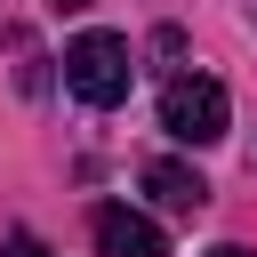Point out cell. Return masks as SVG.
Wrapping results in <instances>:
<instances>
[{"instance_id": "2", "label": "cell", "mask_w": 257, "mask_h": 257, "mask_svg": "<svg viewBox=\"0 0 257 257\" xmlns=\"http://www.w3.org/2000/svg\"><path fill=\"white\" fill-rule=\"evenodd\" d=\"M225 120H233V104H225V88H217L209 72H177V80L161 88V128H169L177 145H217Z\"/></svg>"}, {"instance_id": "3", "label": "cell", "mask_w": 257, "mask_h": 257, "mask_svg": "<svg viewBox=\"0 0 257 257\" xmlns=\"http://www.w3.org/2000/svg\"><path fill=\"white\" fill-rule=\"evenodd\" d=\"M96 249H104V257H169L161 225H153V217H137V209H120V201H104V209H96Z\"/></svg>"}, {"instance_id": "6", "label": "cell", "mask_w": 257, "mask_h": 257, "mask_svg": "<svg viewBox=\"0 0 257 257\" xmlns=\"http://www.w3.org/2000/svg\"><path fill=\"white\" fill-rule=\"evenodd\" d=\"M8 257H40V249H32V241H16V249H8Z\"/></svg>"}, {"instance_id": "7", "label": "cell", "mask_w": 257, "mask_h": 257, "mask_svg": "<svg viewBox=\"0 0 257 257\" xmlns=\"http://www.w3.org/2000/svg\"><path fill=\"white\" fill-rule=\"evenodd\" d=\"M56 8H88V0H56Z\"/></svg>"}, {"instance_id": "4", "label": "cell", "mask_w": 257, "mask_h": 257, "mask_svg": "<svg viewBox=\"0 0 257 257\" xmlns=\"http://www.w3.org/2000/svg\"><path fill=\"white\" fill-rule=\"evenodd\" d=\"M145 193H153L169 217H201V209H209V177L185 169V161H153V169H145Z\"/></svg>"}, {"instance_id": "5", "label": "cell", "mask_w": 257, "mask_h": 257, "mask_svg": "<svg viewBox=\"0 0 257 257\" xmlns=\"http://www.w3.org/2000/svg\"><path fill=\"white\" fill-rule=\"evenodd\" d=\"M209 257H257V249H241V241H217V249H209Z\"/></svg>"}, {"instance_id": "1", "label": "cell", "mask_w": 257, "mask_h": 257, "mask_svg": "<svg viewBox=\"0 0 257 257\" xmlns=\"http://www.w3.org/2000/svg\"><path fill=\"white\" fill-rule=\"evenodd\" d=\"M128 80H137V56H128L120 32H80V40L64 48V88H72L80 104H120Z\"/></svg>"}]
</instances>
